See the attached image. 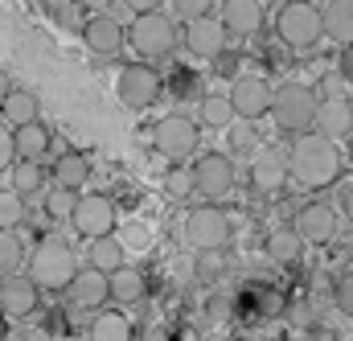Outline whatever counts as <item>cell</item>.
<instances>
[{"label":"cell","instance_id":"6da1fadb","mask_svg":"<svg viewBox=\"0 0 353 341\" xmlns=\"http://www.w3.org/2000/svg\"><path fill=\"white\" fill-rule=\"evenodd\" d=\"M288 173L300 189H329L341 177V148L325 140L321 132L300 136L288 153Z\"/></svg>","mask_w":353,"mask_h":341},{"label":"cell","instance_id":"7a4b0ae2","mask_svg":"<svg viewBox=\"0 0 353 341\" xmlns=\"http://www.w3.org/2000/svg\"><path fill=\"white\" fill-rule=\"evenodd\" d=\"M79 259H74V247L58 235H41L33 255H29V280L46 292H70V284L79 280Z\"/></svg>","mask_w":353,"mask_h":341},{"label":"cell","instance_id":"3957f363","mask_svg":"<svg viewBox=\"0 0 353 341\" xmlns=\"http://www.w3.org/2000/svg\"><path fill=\"white\" fill-rule=\"evenodd\" d=\"M316 111H321V95L304 83H283L275 86V103H271V119L279 132L288 136H312L316 132Z\"/></svg>","mask_w":353,"mask_h":341},{"label":"cell","instance_id":"277c9868","mask_svg":"<svg viewBox=\"0 0 353 341\" xmlns=\"http://www.w3.org/2000/svg\"><path fill=\"white\" fill-rule=\"evenodd\" d=\"M128 46L140 54V62H161L176 50V21L173 12H161V8H144L136 12V21L128 25Z\"/></svg>","mask_w":353,"mask_h":341},{"label":"cell","instance_id":"5b68a950","mask_svg":"<svg viewBox=\"0 0 353 341\" xmlns=\"http://www.w3.org/2000/svg\"><path fill=\"white\" fill-rule=\"evenodd\" d=\"M275 33L292 50H312L325 37V12H321V4H308V0L279 4L275 8Z\"/></svg>","mask_w":353,"mask_h":341},{"label":"cell","instance_id":"8992f818","mask_svg":"<svg viewBox=\"0 0 353 341\" xmlns=\"http://www.w3.org/2000/svg\"><path fill=\"white\" fill-rule=\"evenodd\" d=\"M185 239L197 251H226V243H230V218H226V210H218L214 202H201L197 210H189Z\"/></svg>","mask_w":353,"mask_h":341},{"label":"cell","instance_id":"52a82bcc","mask_svg":"<svg viewBox=\"0 0 353 341\" xmlns=\"http://www.w3.org/2000/svg\"><path fill=\"white\" fill-rule=\"evenodd\" d=\"M197 124L189 115H165L157 128H152V148L169 161V165H181L197 153Z\"/></svg>","mask_w":353,"mask_h":341},{"label":"cell","instance_id":"ba28073f","mask_svg":"<svg viewBox=\"0 0 353 341\" xmlns=\"http://www.w3.org/2000/svg\"><path fill=\"white\" fill-rule=\"evenodd\" d=\"M115 90H119V99H123L132 111H144V107H152V103L161 99L165 79H161L157 66H148V62H128V66L119 70V79H115Z\"/></svg>","mask_w":353,"mask_h":341},{"label":"cell","instance_id":"9c48e42d","mask_svg":"<svg viewBox=\"0 0 353 341\" xmlns=\"http://www.w3.org/2000/svg\"><path fill=\"white\" fill-rule=\"evenodd\" d=\"M115 222H119V214H115V202H111L107 193H83V202H79V210H74V218H70L74 235H83L90 243L111 239V235H115Z\"/></svg>","mask_w":353,"mask_h":341},{"label":"cell","instance_id":"30bf717a","mask_svg":"<svg viewBox=\"0 0 353 341\" xmlns=\"http://www.w3.org/2000/svg\"><path fill=\"white\" fill-rule=\"evenodd\" d=\"M226 95H230V103H234V115L247 119V124L271 115V103H275V90H271V83H267L263 75H239Z\"/></svg>","mask_w":353,"mask_h":341},{"label":"cell","instance_id":"8fae6325","mask_svg":"<svg viewBox=\"0 0 353 341\" xmlns=\"http://www.w3.org/2000/svg\"><path fill=\"white\" fill-rule=\"evenodd\" d=\"M193 181H197V193L218 206V197H226V193L234 189V157H226V153H205V157H197Z\"/></svg>","mask_w":353,"mask_h":341},{"label":"cell","instance_id":"7c38bea8","mask_svg":"<svg viewBox=\"0 0 353 341\" xmlns=\"http://www.w3.org/2000/svg\"><path fill=\"white\" fill-rule=\"evenodd\" d=\"M337 206H329V202H308V206H300L296 210V222H292V231L304 239V243H329L333 235H337Z\"/></svg>","mask_w":353,"mask_h":341},{"label":"cell","instance_id":"4fadbf2b","mask_svg":"<svg viewBox=\"0 0 353 341\" xmlns=\"http://www.w3.org/2000/svg\"><path fill=\"white\" fill-rule=\"evenodd\" d=\"M83 41H87L90 54L111 58V54H119V50L128 46V29H123L111 12H99V17H90L87 25H83Z\"/></svg>","mask_w":353,"mask_h":341},{"label":"cell","instance_id":"5bb4252c","mask_svg":"<svg viewBox=\"0 0 353 341\" xmlns=\"http://www.w3.org/2000/svg\"><path fill=\"white\" fill-rule=\"evenodd\" d=\"M218 21H222L226 33H234V37H251V33L263 29L267 8L259 4V0H222V4H218Z\"/></svg>","mask_w":353,"mask_h":341},{"label":"cell","instance_id":"9a60e30c","mask_svg":"<svg viewBox=\"0 0 353 341\" xmlns=\"http://www.w3.org/2000/svg\"><path fill=\"white\" fill-rule=\"evenodd\" d=\"M316 132L325 136V140H350L353 136V103L350 95H341V99H321V111H316Z\"/></svg>","mask_w":353,"mask_h":341},{"label":"cell","instance_id":"2e32d148","mask_svg":"<svg viewBox=\"0 0 353 341\" xmlns=\"http://www.w3.org/2000/svg\"><path fill=\"white\" fill-rule=\"evenodd\" d=\"M226 29H222V21H218V12L214 17H201V21H193V25H185V46L197 54V58H218L222 50H226Z\"/></svg>","mask_w":353,"mask_h":341},{"label":"cell","instance_id":"e0dca14e","mask_svg":"<svg viewBox=\"0 0 353 341\" xmlns=\"http://www.w3.org/2000/svg\"><path fill=\"white\" fill-rule=\"evenodd\" d=\"M288 161L279 157V153H271V148H263L255 161H251V185L259 189V193H267V197H275L283 185H288Z\"/></svg>","mask_w":353,"mask_h":341},{"label":"cell","instance_id":"ac0fdd59","mask_svg":"<svg viewBox=\"0 0 353 341\" xmlns=\"http://www.w3.org/2000/svg\"><path fill=\"white\" fill-rule=\"evenodd\" d=\"M66 296H70L74 309H99V304L111 296V275H103V271H94V267H83Z\"/></svg>","mask_w":353,"mask_h":341},{"label":"cell","instance_id":"d6986e66","mask_svg":"<svg viewBox=\"0 0 353 341\" xmlns=\"http://www.w3.org/2000/svg\"><path fill=\"white\" fill-rule=\"evenodd\" d=\"M37 296H41V288L29 275H17V280L0 284V309H4V317H29L37 309Z\"/></svg>","mask_w":353,"mask_h":341},{"label":"cell","instance_id":"ffe728a7","mask_svg":"<svg viewBox=\"0 0 353 341\" xmlns=\"http://www.w3.org/2000/svg\"><path fill=\"white\" fill-rule=\"evenodd\" d=\"M321 12H325V37L337 41L341 50H350L353 46V0H329V4H321Z\"/></svg>","mask_w":353,"mask_h":341},{"label":"cell","instance_id":"44dd1931","mask_svg":"<svg viewBox=\"0 0 353 341\" xmlns=\"http://www.w3.org/2000/svg\"><path fill=\"white\" fill-rule=\"evenodd\" d=\"M12 140H17V161H33V165H41V157L50 153V128L37 119V124H29V128H17L12 132Z\"/></svg>","mask_w":353,"mask_h":341},{"label":"cell","instance_id":"7402d4cb","mask_svg":"<svg viewBox=\"0 0 353 341\" xmlns=\"http://www.w3.org/2000/svg\"><path fill=\"white\" fill-rule=\"evenodd\" d=\"M54 181L62 185V189H83L90 181V161L83 157V153H62L58 161H54Z\"/></svg>","mask_w":353,"mask_h":341},{"label":"cell","instance_id":"603a6c76","mask_svg":"<svg viewBox=\"0 0 353 341\" xmlns=\"http://www.w3.org/2000/svg\"><path fill=\"white\" fill-rule=\"evenodd\" d=\"M0 107H4V119L12 124V132H17V128H29V124H37V95H33V90H25V86H17Z\"/></svg>","mask_w":353,"mask_h":341},{"label":"cell","instance_id":"cb8c5ba5","mask_svg":"<svg viewBox=\"0 0 353 341\" xmlns=\"http://www.w3.org/2000/svg\"><path fill=\"white\" fill-rule=\"evenodd\" d=\"M94 271H103V275H115L119 267H128V255H123V243L111 235V239H99V243H90V263Z\"/></svg>","mask_w":353,"mask_h":341},{"label":"cell","instance_id":"d4e9b609","mask_svg":"<svg viewBox=\"0 0 353 341\" xmlns=\"http://www.w3.org/2000/svg\"><path fill=\"white\" fill-rule=\"evenodd\" d=\"M90 341H132V321L119 309H107L90 321Z\"/></svg>","mask_w":353,"mask_h":341},{"label":"cell","instance_id":"484cf974","mask_svg":"<svg viewBox=\"0 0 353 341\" xmlns=\"http://www.w3.org/2000/svg\"><path fill=\"white\" fill-rule=\"evenodd\" d=\"M263 148H259V128L255 124H247V119H239L234 128H230V136H226V157H259Z\"/></svg>","mask_w":353,"mask_h":341},{"label":"cell","instance_id":"4316f807","mask_svg":"<svg viewBox=\"0 0 353 341\" xmlns=\"http://www.w3.org/2000/svg\"><path fill=\"white\" fill-rule=\"evenodd\" d=\"M140 296H144V271H140V267H119V271L111 275V300L136 304Z\"/></svg>","mask_w":353,"mask_h":341},{"label":"cell","instance_id":"83f0119b","mask_svg":"<svg viewBox=\"0 0 353 341\" xmlns=\"http://www.w3.org/2000/svg\"><path fill=\"white\" fill-rule=\"evenodd\" d=\"M234 103H230V95H205L201 99V124L205 128H234Z\"/></svg>","mask_w":353,"mask_h":341},{"label":"cell","instance_id":"f1b7e54d","mask_svg":"<svg viewBox=\"0 0 353 341\" xmlns=\"http://www.w3.org/2000/svg\"><path fill=\"white\" fill-rule=\"evenodd\" d=\"M304 251V239L292 231V226H283V231H271V239H267V255L275 259V263H296Z\"/></svg>","mask_w":353,"mask_h":341},{"label":"cell","instance_id":"f546056e","mask_svg":"<svg viewBox=\"0 0 353 341\" xmlns=\"http://www.w3.org/2000/svg\"><path fill=\"white\" fill-rule=\"evenodd\" d=\"M12 189H17L21 197L41 193V189H46V169L33 165V161H17V165H12Z\"/></svg>","mask_w":353,"mask_h":341},{"label":"cell","instance_id":"4dcf8cb0","mask_svg":"<svg viewBox=\"0 0 353 341\" xmlns=\"http://www.w3.org/2000/svg\"><path fill=\"white\" fill-rule=\"evenodd\" d=\"M21 222H25V197H21L12 185H4V189H0V231H12V235H17Z\"/></svg>","mask_w":353,"mask_h":341},{"label":"cell","instance_id":"1f68e13d","mask_svg":"<svg viewBox=\"0 0 353 341\" xmlns=\"http://www.w3.org/2000/svg\"><path fill=\"white\" fill-rule=\"evenodd\" d=\"M21 239L12 235V231H0V284H8V280H17V267H21Z\"/></svg>","mask_w":353,"mask_h":341},{"label":"cell","instance_id":"d6a6232c","mask_svg":"<svg viewBox=\"0 0 353 341\" xmlns=\"http://www.w3.org/2000/svg\"><path fill=\"white\" fill-rule=\"evenodd\" d=\"M79 202H83V193H74V189H62V185H54L50 193H46V214L50 218H74V210H79Z\"/></svg>","mask_w":353,"mask_h":341},{"label":"cell","instance_id":"836d02e7","mask_svg":"<svg viewBox=\"0 0 353 341\" xmlns=\"http://www.w3.org/2000/svg\"><path fill=\"white\" fill-rule=\"evenodd\" d=\"M193 271H197L201 280H218V275L226 271V251H197Z\"/></svg>","mask_w":353,"mask_h":341},{"label":"cell","instance_id":"e575fe53","mask_svg":"<svg viewBox=\"0 0 353 341\" xmlns=\"http://www.w3.org/2000/svg\"><path fill=\"white\" fill-rule=\"evenodd\" d=\"M165 193L169 197H189V193H197V181H193V169H173L165 177Z\"/></svg>","mask_w":353,"mask_h":341},{"label":"cell","instance_id":"d590c367","mask_svg":"<svg viewBox=\"0 0 353 341\" xmlns=\"http://www.w3.org/2000/svg\"><path fill=\"white\" fill-rule=\"evenodd\" d=\"M333 304H337L345 317H353V271H341V275L333 280Z\"/></svg>","mask_w":353,"mask_h":341},{"label":"cell","instance_id":"8d00e7d4","mask_svg":"<svg viewBox=\"0 0 353 341\" xmlns=\"http://www.w3.org/2000/svg\"><path fill=\"white\" fill-rule=\"evenodd\" d=\"M173 12L181 17V21H189V25H193V21H201V17H210V12H218V8H210L205 0H176Z\"/></svg>","mask_w":353,"mask_h":341},{"label":"cell","instance_id":"74e56055","mask_svg":"<svg viewBox=\"0 0 353 341\" xmlns=\"http://www.w3.org/2000/svg\"><path fill=\"white\" fill-rule=\"evenodd\" d=\"M17 165V140H12V128L0 124V173H8Z\"/></svg>","mask_w":353,"mask_h":341},{"label":"cell","instance_id":"f35d334b","mask_svg":"<svg viewBox=\"0 0 353 341\" xmlns=\"http://www.w3.org/2000/svg\"><path fill=\"white\" fill-rule=\"evenodd\" d=\"M337 79H345V83H353V46H350V50H341V54H337Z\"/></svg>","mask_w":353,"mask_h":341},{"label":"cell","instance_id":"ab89813d","mask_svg":"<svg viewBox=\"0 0 353 341\" xmlns=\"http://www.w3.org/2000/svg\"><path fill=\"white\" fill-rule=\"evenodd\" d=\"M17 341H54V338H50V329H25Z\"/></svg>","mask_w":353,"mask_h":341},{"label":"cell","instance_id":"60d3db41","mask_svg":"<svg viewBox=\"0 0 353 341\" xmlns=\"http://www.w3.org/2000/svg\"><path fill=\"white\" fill-rule=\"evenodd\" d=\"M341 214H345V218L353 222V185L345 189V193H341Z\"/></svg>","mask_w":353,"mask_h":341},{"label":"cell","instance_id":"b9f144b4","mask_svg":"<svg viewBox=\"0 0 353 341\" xmlns=\"http://www.w3.org/2000/svg\"><path fill=\"white\" fill-rule=\"evenodd\" d=\"M12 90H17V86H12V79H8V75H4V70H0V103H4V99H8V95H12Z\"/></svg>","mask_w":353,"mask_h":341},{"label":"cell","instance_id":"7bdbcfd3","mask_svg":"<svg viewBox=\"0 0 353 341\" xmlns=\"http://www.w3.org/2000/svg\"><path fill=\"white\" fill-rule=\"evenodd\" d=\"M345 144H350V161H353V136H350V140H345Z\"/></svg>","mask_w":353,"mask_h":341},{"label":"cell","instance_id":"ee69618b","mask_svg":"<svg viewBox=\"0 0 353 341\" xmlns=\"http://www.w3.org/2000/svg\"><path fill=\"white\" fill-rule=\"evenodd\" d=\"M210 341H226V338H210Z\"/></svg>","mask_w":353,"mask_h":341},{"label":"cell","instance_id":"f6af8a7d","mask_svg":"<svg viewBox=\"0 0 353 341\" xmlns=\"http://www.w3.org/2000/svg\"><path fill=\"white\" fill-rule=\"evenodd\" d=\"M350 103H353V90H350Z\"/></svg>","mask_w":353,"mask_h":341}]
</instances>
